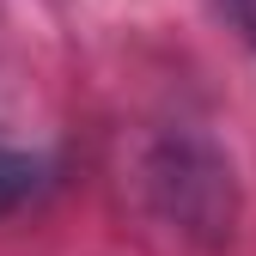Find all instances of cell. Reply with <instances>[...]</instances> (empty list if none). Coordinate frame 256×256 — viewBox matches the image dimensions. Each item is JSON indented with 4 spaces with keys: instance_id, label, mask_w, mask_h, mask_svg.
<instances>
[{
    "instance_id": "3",
    "label": "cell",
    "mask_w": 256,
    "mask_h": 256,
    "mask_svg": "<svg viewBox=\"0 0 256 256\" xmlns=\"http://www.w3.org/2000/svg\"><path fill=\"white\" fill-rule=\"evenodd\" d=\"M220 12L232 18V30L250 43V55H256V0H220Z\"/></svg>"
},
{
    "instance_id": "1",
    "label": "cell",
    "mask_w": 256,
    "mask_h": 256,
    "mask_svg": "<svg viewBox=\"0 0 256 256\" xmlns=\"http://www.w3.org/2000/svg\"><path fill=\"white\" fill-rule=\"evenodd\" d=\"M140 196L158 226H171L189 250H226L244 220V183L232 152L208 128L171 122L158 128L140 152Z\"/></svg>"
},
{
    "instance_id": "2",
    "label": "cell",
    "mask_w": 256,
    "mask_h": 256,
    "mask_svg": "<svg viewBox=\"0 0 256 256\" xmlns=\"http://www.w3.org/2000/svg\"><path fill=\"white\" fill-rule=\"evenodd\" d=\"M49 189V165L37 152H18V146H0V214L6 208H24Z\"/></svg>"
}]
</instances>
